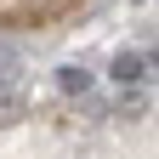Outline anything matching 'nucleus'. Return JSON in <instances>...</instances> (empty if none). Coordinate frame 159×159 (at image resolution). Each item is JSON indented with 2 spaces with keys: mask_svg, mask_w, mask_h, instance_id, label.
<instances>
[{
  "mask_svg": "<svg viewBox=\"0 0 159 159\" xmlns=\"http://www.w3.org/2000/svg\"><path fill=\"white\" fill-rule=\"evenodd\" d=\"M159 63V46L153 51H136V46H125V51H114V63H108V80L119 91L125 85H148V68Z\"/></svg>",
  "mask_w": 159,
  "mask_h": 159,
  "instance_id": "1",
  "label": "nucleus"
},
{
  "mask_svg": "<svg viewBox=\"0 0 159 159\" xmlns=\"http://www.w3.org/2000/svg\"><path fill=\"white\" fill-rule=\"evenodd\" d=\"M57 85H63V97H85L97 80H91V68H85V63H63V68H57Z\"/></svg>",
  "mask_w": 159,
  "mask_h": 159,
  "instance_id": "2",
  "label": "nucleus"
},
{
  "mask_svg": "<svg viewBox=\"0 0 159 159\" xmlns=\"http://www.w3.org/2000/svg\"><path fill=\"white\" fill-rule=\"evenodd\" d=\"M0 97H6V80H0Z\"/></svg>",
  "mask_w": 159,
  "mask_h": 159,
  "instance_id": "3",
  "label": "nucleus"
}]
</instances>
